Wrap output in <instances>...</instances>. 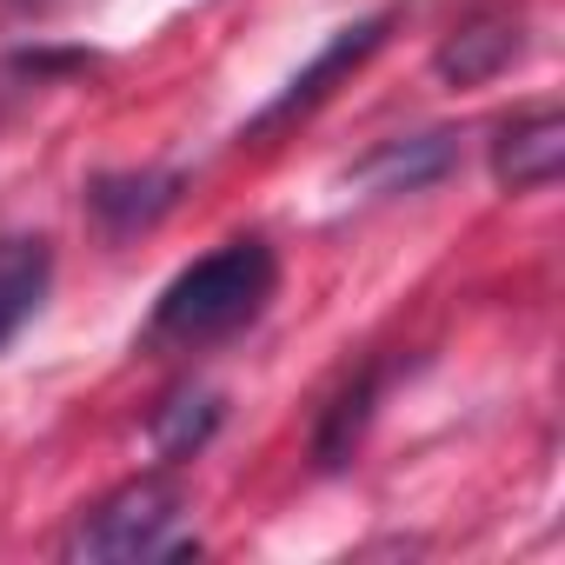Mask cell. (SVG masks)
<instances>
[{
	"instance_id": "30bf717a",
	"label": "cell",
	"mask_w": 565,
	"mask_h": 565,
	"mask_svg": "<svg viewBox=\"0 0 565 565\" xmlns=\"http://www.w3.org/2000/svg\"><path fill=\"white\" fill-rule=\"evenodd\" d=\"M220 419H226V399L213 386H173L147 413V439H153V452L167 466H180V459H200L206 452V439L220 433Z\"/></svg>"
},
{
	"instance_id": "6da1fadb",
	"label": "cell",
	"mask_w": 565,
	"mask_h": 565,
	"mask_svg": "<svg viewBox=\"0 0 565 565\" xmlns=\"http://www.w3.org/2000/svg\"><path fill=\"white\" fill-rule=\"evenodd\" d=\"M279 294V259L259 233L220 239L213 253H200L186 273H173L153 313H147V347L153 353H206L233 333H246L266 300Z\"/></svg>"
},
{
	"instance_id": "8fae6325",
	"label": "cell",
	"mask_w": 565,
	"mask_h": 565,
	"mask_svg": "<svg viewBox=\"0 0 565 565\" xmlns=\"http://www.w3.org/2000/svg\"><path fill=\"white\" fill-rule=\"evenodd\" d=\"M8 8H14V14H47L54 0H8Z\"/></svg>"
},
{
	"instance_id": "5b68a950",
	"label": "cell",
	"mask_w": 565,
	"mask_h": 565,
	"mask_svg": "<svg viewBox=\"0 0 565 565\" xmlns=\"http://www.w3.org/2000/svg\"><path fill=\"white\" fill-rule=\"evenodd\" d=\"M486 160H492V180H499L505 193H539V186H552L558 167H565V114H558V107H525V114L499 120Z\"/></svg>"
},
{
	"instance_id": "277c9868",
	"label": "cell",
	"mask_w": 565,
	"mask_h": 565,
	"mask_svg": "<svg viewBox=\"0 0 565 565\" xmlns=\"http://www.w3.org/2000/svg\"><path fill=\"white\" fill-rule=\"evenodd\" d=\"M180 193H186L180 167H127V173H94L81 206L100 226V239H134V233H153L180 206Z\"/></svg>"
},
{
	"instance_id": "3957f363",
	"label": "cell",
	"mask_w": 565,
	"mask_h": 565,
	"mask_svg": "<svg viewBox=\"0 0 565 565\" xmlns=\"http://www.w3.org/2000/svg\"><path fill=\"white\" fill-rule=\"evenodd\" d=\"M393 21H399V14L386 8V14H366V21L340 28V34H333V41H327V47H320V54H313V61H307L294 81H287V87H279V94H273V100H266V107H259V114L239 127V140H266V134H279V127L307 120V114H313V107H320V100H327L340 81H347V74H360V67H366V61L386 47Z\"/></svg>"
},
{
	"instance_id": "7a4b0ae2",
	"label": "cell",
	"mask_w": 565,
	"mask_h": 565,
	"mask_svg": "<svg viewBox=\"0 0 565 565\" xmlns=\"http://www.w3.org/2000/svg\"><path fill=\"white\" fill-rule=\"evenodd\" d=\"M61 558H87V565H134V558H200V532H186V492L160 472L114 486L107 499H94L67 539Z\"/></svg>"
},
{
	"instance_id": "ba28073f",
	"label": "cell",
	"mask_w": 565,
	"mask_h": 565,
	"mask_svg": "<svg viewBox=\"0 0 565 565\" xmlns=\"http://www.w3.org/2000/svg\"><path fill=\"white\" fill-rule=\"evenodd\" d=\"M525 54V28H519V14H472L466 28H452L446 41H439V54H433V74L446 81V87H479V81H492V74H505L512 61Z\"/></svg>"
},
{
	"instance_id": "8992f818",
	"label": "cell",
	"mask_w": 565,
	"mask_h": 565,
	"mask_svg": "<svg viewBox=\"0 0 565 565\" xmlns=\"http://www.w3.org/2000/svg\"><path fill=\"white\" fill-rule=\"evenodd\" d=\"M459 160V140L446 127L433 134H399V140H380L366 160H353V186H366L373 200H399V193H426L433 180H446Z\"/></svg>"
},
{
	"instance_id": "52a82bcc",
	"label": "cell",
	"mask_w": 565,
	"mask_h": 565,
	"mask_svg": "<svg viewBox=\"0 0 565 565\" xmlns=\"http://www.w3.org/2000/svg\"><path fill=\"white\" fill-rule=\"evenodd\" d=\"M54 294V239L0 233V353H8Z\"/></svg>"
},
{
	"instance_id": "9c48e42d",
	"label": "cell",
	"mask_w": 565,
	"mask_h": 565,
	"mask_svg": "<svg viewBox=\"0 0 565 565\" xmlns=\"http://www.w3.org/2000/svg\"><path fill=\"white\" fill-rule=\"evenodd\" d=\"M380 393H386V360L360 366V373L320 406V426H313V466H320V472L353 466V452L366 446V426H373V413H380Z\"/></svg>"
}]
</instances>
